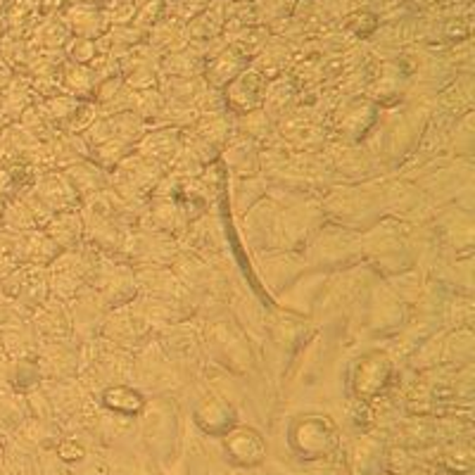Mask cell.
Wrapping results in <instances>:
<instances>
[{
    "instance_id": "6da1fadb",
    "label": "cell",
    "mask_w": 475,
    "mask_h": 475,
    "mask_svg": "<svg viewBox=\"0 0 475 475\" xmlns=\"http://www.w3.org/2000/svg\"><path fill=\"white\" fill-rule=\"evenodd\" d=\"M164 176V167L133 151L110 171V188L129 205L141 207L143 202L151 200Z\"/></svg>"
},
{
    "instance_id": "7a4b0ae2",
    "label": "cell",
    "mask_w": 475,
    "mask_h": 475,
    "mask_svg": "<svg viewBox=\"0 0 475 475\" xmlns=\"http://www.w3.org/2000/svg\"><path fill=\"white\" fill-rule=\"evenodd\" d=\"M0 293L10 302L36 309L50 297L48 288V267L36 264H20L7 279L0 280Z\"/></svg>"
},
{
    "instance_id": "3957f363",
    "label": "cell",
    "mask_w": 475,
    "mask_h": 475,
    "mask_svg": "<svg viewBox=\"0 0 475 475\" xmlns=\"http://www.w3.org/2000/svg\"><path fill=\"white\" fill-rule=\"evenodd\" d=\"M32 190L36 193V197L50 209L52 215L81 207V200H78V196L74 193L72 183L67 181L65 171L59 169L39 171L32 183Z\"/></svg>"
},
{
    "instance_id": "277c9868",
    "label": "cell",
    "mask_w": 475,
    "mask_h": 475,
    "mask_svg": "<svg viewBox=\"0 0 475 475\" xmlns=\"http://www.w3.org/2000/svg\"><path fill=\"white\" fill-rule=\"evenodd\" d=\"M138 155L148 157L164 169H169L171 162L181 151V129H171V126H152L145 131V136L138 141L133 148Z\"/></svg>"
},
{
    "instance_id": "5b68a950",
    "label": "cell",
    "mask_w": 475,
    "mask_h": 475,
    "mask_svg": "<svg viewBox=\"0 0 475 475\" xmlns=\"http://www.w3.org/2000/svg\"><path fill=\"white\" fill-rule=\"evenodd\" d=\"M267 96V81L260 74H242L228 86L226 91V110H233L238 114H248L252 110H260Z\"/></svg>"
},
{
    "instance_id": "8992f818",
    "label": "cell",
    "mask_w": 475,
    "mask_h": 475,
    "mask_svg": "<svg viewBox=\"0 0 475 475\" xmlns=\"http://www.w3.org/2000/svg\"><path fill=\"white\" fill-rule=\"evenodd\" d=\"M59 171H65L67 181L72 183L74 193H77L81 202L93 196H98L100 190L110 188V171L100 169L98 164L91 162L88 157H86V160H78V162L69 164V167H65V169Z\"/></svg>"
},
{
    "instance_id": "52a82bcc",
    "label": "cell",
    "mask_w": 475,
    "mask_h": 475,
    "mask_svg": "<svg viewBox=\"0 0 475 475\" xmlns=\"http://www.w3.org/2000/svg\"><path fill=\"white\" fill-rule=\"evenodd\" d=\"M43 231L50 235V241L55 242L59 250H77L84 245L86 228H84V216H81L78 209L58 212Z\"/></svg>"
},
{
    "instance_id": "ba28073f",
    "label": "cell",
    "mask_w": 475,
    "mask_h": 475,
    "mask_svg": "<svg viewBox=\"0 0 475 475\" xmlns=\"http://www.w3.org/2000/svg\"><path fill=\"white\" fill-rule=\"evenodd\" d=\"M62 250L50 241L46 231H26L20 233L17 242V261L20 264H36V267H48Z\"/></svg>"
},
{
    "instance_id": "9c48e42d",
    "label": "cell",
    "mask_w": 475,
    "mask_h": 475,
    "mask_svg": "<svg viewBox=\"0 0 475 475\" xmlns=\"http://www.w3.org/2000/svg\"><path fill=\"white\" fill-rule=\"evenodd\" d=\"M36 325L46 335L65 338L67 333L72 331V319H69V312H67V302L48 297L43 305L36 306Z\"/></svg>"
},
{
    "instance_id": "30bf717a",
    "label": "cell",
    "mask_w": 475,
    "mask_h": 475,
    "mask_svg": "<svg viewBox=\"0 0 475 475\" xmlns=\"http://www.w3.org/2000/svg\"><path fill=\"white\" fill-rule=\"evenodd\" d=\"M0 226L17 231V233H26V231H41L36 219H33L32 209L26 207V202L22 197H10L3 207L0 215Z\"/></svg>"
},
{
    "instance_id": "8fae6325",
    "label": "cell",
    "mask_w": 475,
    "mask_h": 475,
    "mask_svg": "<svg viewBox=\"0 0 475 475\" xmlns=\"http://www.w3.org/2000/svg\"><path fill=\"white\" fill-rule=\"evenodd\" d=\"M167 107V98L162 96V91H155V88H148V91H136V98H133V110L138 117L143 119L145 124L160 126V119H162V112Z\"/></svg>"
},
{
    "instance_id": "7c38bea8",
    "label": "cell",
    "mask_w": 475,
    "mask_h": 475,
    "mask_svg": "<svg viewBox=\"0 0 475 475\" xmlns=\"http://www.w3.org/2000/svg\"><path fill=\"white\" fill-rule=\"evenodd\" d=\"M226 160L231 162L235 171L241 174H254L257 171V151H254V143L250 138H242L235 145H231L226 151Z\"/></svg>"
},
{
    "instance_id": "4fadbf2b",
    "label": "cell",
    "mask_w": 475,
    "mask_h": 475,
    "mask_svg": "<svg viewBox=\"0 0 475 475\" xmlns=\"http://www.w3.org/2000/svg\"><path fill=\"white\" fill-rule=\"evenodd\" d=\"M65 91L67 96H74V98H93V91H96V77L93 72L84 69V67H72L69 72L65 74Z\"/></svg>"
},
{
    "instance_id": "5bb4252c",
    "label": "cell",
    "mask_w": 475,
    "mask_h": 475,
    "mask_svg": "<svg viewBox=\"0 0 475 475\" xmlns=\"http://www.w3.org/2000/svg\"><path fill=\"white\" fill-rule=\"evenodd\" d=\"M261 124H271V117H269L261 107L260 110L248 112V114H241V129L245 136H252V138L267 136L271 126H261Z\"/></svg>"
},
{
    "instance_id": "9a60e30c",
    "label": "cell",
    "mask_w": 475,
    "mask_h": 475,
    "mask_svg": "<svg viewBox=\"0 0 475 475\" xmlns=\"http://www.w3.org/2000/svg\"><path fill=\"white\" fill-rule=\"evenodd\" d=\"M17 267H20V261L13 260V257H7V254H0V280L7 279V276L13 274Z\"/></svg>"
}]
</instances>
